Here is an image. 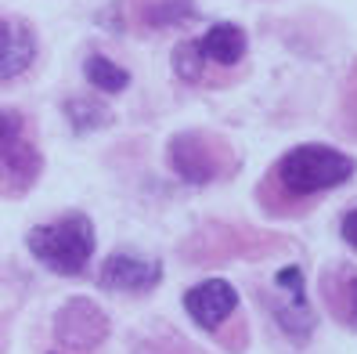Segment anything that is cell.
<instances>
[{"label": "cell", "mask_w": 357, "mask_h": 354, "mask_svg": "<svg viewBox=\"0 0 357 354\" xmlns=\"http://www.w3.org/2000/svg\"><path fill=\"white\" fill-rule=\"evenodd\" d=\"M357 174V163L332 149V145H318V141H307V145H296L289 149L275 166L271 174L264 177L260 192H275L282 199H292V202H303V199H314L321 192H332L347 184L350 177Z\"/></svg>", "instance_id": "cell-1"}, {"label": "cell", "mask_w": 357, "mask_h": 354, "mask_svg": "<svg viewBox=\"0 0 357 354\" xmlns=\"http://www.w3.org/2000/svg\"><path fill=\"white\" fill-rule=\"evenodd\" d=\"M29 253L54 275H79L94 257V224L87 214H61L29 232Z\"/></svg>", "instance_id": "cell-2"}, {"label": "cell", "mask_w": 357, "mask_h": 354, "mask_svg": "<svg viewBox=\"0 0 357 354\" xmlns=\"http://www.w3.org/2000/svg\"><path fill=\"white\" fill-rule=\"evenodd\" d=\"M166 159H170V170L188 184H209V181H220L235 170L231 145L220 134H206V131L174 134L170 149H166Z\"/></svg>", "instance_id": "cell-3"}, {"label": "cell", "mask_w": 357, "mask_h": 354, "mask_svg": "<svg viewBox=\"0 0 357 354\" xmlns=\"http://www.w3.org/2000/svg\"><path fill=\"white\" fill-rule=\"evenodd\" d=\"M40 166L44 159L26 138V119L11 109H0V196L29 192V184L40 177Z\"/></svg>", "instance_id": "cell-4"}, {"label": "cell", "mask_w": 357, "mask_h": 354, "mask_svg": "<svg viewBox=\"0 0 357 354\" xmlns=\"http://www.w3.org/2000/svg\"><path fill=\"white\" fill-rule=\"evenodd\" d=\"M159 282H162V260L127 253V249L105 257L98 267V286L109 289V293H149Z\"/></svg>", "instance_id": "cell-5"}, {"label": "cell", "mask_w": 357, "mask_h": 354, "mask_svg": "<svg viewBox=\"0 0 357 354\" xmlns=\"http://www.w3.org/2000/svg\"><path fill=\"white\" fill-rule=\"evenodd\" d=\"M184 311L199 329L220 332L224 322L238 311V293L227 279H206L184 293Z\"/></svg>", "instance_id": "cell-6"}, {"label": "cell", "mask_w": 357, "mask_h": 354, "mask_svg": "<svg viewBox=\"0 0 357 354\" xmlns=\"http://www.w3.org/2000/svg\"><path fill=\"white\" fill-rule=\"evenodd\" d=\"M54 332H58L61 344H69L76 351H91L94 344L105 340V332H109V318L98 311V304L76 297V300H69L66 307L58 311Z\"/></svg>", "instance_id": "cell-7"}, {"label": "cell", "mask_w": 357, "mask_h": 354, "mask_svg": "<svg viewBox=\"0 0 357 354\" xmlns=\"http://www.w3.org/2000/svg\"><path fill=\"white\" fill-rule=\"evenodd\" d=\"M275 289H278L275 318L282 322L285 332H292V340H303L314 329V315H310V304L303 293V272L300 267H282L275 279Z\"/></svg>", "instance_id": "cell-8"}, {"label": "cell", "mask_w": 357, "mask_h": 354, "mask_svg": "<svg viewBox=\"0 0 357 354\" xmlns=\"http://www.w3.org/2000/svg\"><path fill=\"white\" fill-rule=\"evenodd\" d=\"M36 61V33L22 18H0V83L22 76Z\"/></svg>", "instance_id": "cell-9"}, {"label": "cell", "mask_w": 357, "mask_h": 354, "mask_svg": "<svg viewBox=\"0 0 357 354\" xmlns=\"http://www.w3.org/2000/svg\"><path fill=\"white\" fill-rule=\"evenodd\" d=\"M245 29L235 26V22H217V26H209L199 40V51L206 58V66L213 61V66L220 69H231V66H238V61L245 58Z\"/></svg>", "instance_id": "cell-10"}, {"label": "cell", "mask_w": 357, "mask_h": 354, "mask_svg": "<svg viewBox=\"0 0 357 354\" xmlns=\"http://www.w3.org/2000/svg\"><path fill=\"white\" fill-rule=\"evenodd\" d=\"M83 76H87L91 87H98L101 94H119L130 87V73L116 66L112 58L105 54H87V61H83Z\"/></svg>", "instance_id": "cell-11"}, {"label": "cell", "mask_w": 357, "mask_h": 354, "mask_svg": "<svg viewBox=\"0 0 357 354\" xmlns=\"http://www.w3.org/2000/svg\"><path fill=\"white\" fill-rule=\"evenodd\" d=\"M195 4L192 0H149L141 8V18L149 29H170V26H184V22H195Z\"/></svg>", "instance_id": "cell-12"}, {"label": "cell", "mask_w": 357, "mask_h": 354, "mask_svg": "<svg viewBox=\"0 0 357 354\" xmlns=\"http://www.w3.org/2000/svg\"><path fill=\"white\" fill-rule=\"evenodd\" d=\"M66 116H69L76 134H91V131L109 127L112 123L109 105H101V101H94V98H69L66 101Z\"/></svg>", "instance_id": "cell-13"}, {"label": "cell", "mask_w": 357, "mask_h": 354, "mask_svg": "<svg viewBox=\"0 0 357 354\" xmlns=\"http://www.w3.org/2000/svg\"><path fill=\"white\" fill-rule=\"evenodd\" d=\"M170 66H174V76L181 83H202L206 76V58L199 51V40H184V44L174 47L170 54Z\"/></svg>", "instance_id": "cell-14"}, {"label": "cell", "mask_w": 357, "mask_h": 354, "mask_svg": "<svg viewBox=\"0 0 357 354\" xmlns=\"http://www.w3.org/2000/svg\"><path fill=\"white\" fill-rule=\"evenodd\" d=\"M340 235H343V242H347V246H354V249H357V210H350V214L343 217Z\"/></svg>", "instance_id": "cell-15"}, {"label": "cell", "mask_w": 357, "mask_h": 354, "mask_svg": "<svg viewBox=\"0 0 357 354\" xmlns=\"http://www.w3.org/2000/svg\"><path fill=\"white\" fill-rule=\"evenodd\" d=\"M354 289H357V286H354Z\"/></svg>", "instance_id": "cell-16"}]
</instances>
